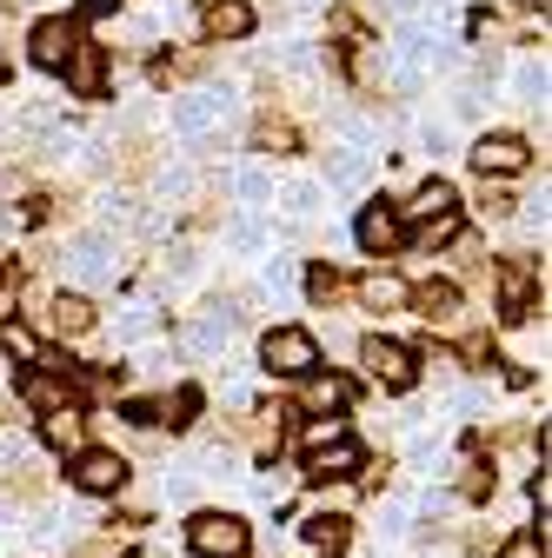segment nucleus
Segmentation results:
<instances>
[{
    "label": "nucleus",
    "instance_id": "nucleus-1",
    "mask_svg": "<svg viewBox=\"0 0 552 558\" xmlns=\"http://www.w3.org/2000/svg\"><path fill=\"white\" fill-rule=\"evenodd\" d=\"M260 366L280 379H307V373H320V339L307 326H273L260 339Z\"/></svg>",
    "mask_w": 552,
    "mask_h": 558
},
{
    "label": "nucleus",
    "instance_id": "nucleus-2",
    "mask_svg": "<svg viewBox=\"0 0 552 558\" xmlns=\"http://www.w3.org/2000/svg\"><path fill=\"white\" fill-rule=\"evenodd\" d=\"M187 545H193L200 558H247V551H253V532H247V519H233V512H193Z\"/></svg>",
    "mask_w": 552,
    "mask_h": 558
},
{
    "label": "nucleus",
    "instance_id": "nucleus-3",
    "mask_svg": "<svg viewBox=\"0 0 552 558\" xmlns=\"http://www.w3.org/2000/svg\"><path fill=\"white\" fill-rule=\"evenodd\" d=\"M360 366H367L386 392H406L412 379H420V360H412L399 339H367V345H360Z\"/></svg>",
    "mask_w": 552,
    "mask_h": 558
},
{
    "label": "nucleus",
    "instance_id": "nucleus-4",
    "mask_svg": "<svg viewBox=\"0 0 552 558\" xmlns=\"http://www.w3.org/2000/svg\"><path fill=\"white\" fill-rule=\"evenodd\" d=\"M67 478H74L81 493H94V499H113L127 485V459L107 452V446H87V452H74V472H67Z\"/></svg>",
    "mask_w": 552,
    "mask_h": 558
},
{
    "label": "nucleus",
    "instance_id": "nucleus-5",
    "mask_svg": "<svg viewBox=\"0 0 552 558\" xmlns=\"http://www.w3.org/2000/svg\"><path fill=\"white\" fill-rule=\"evenodd\" d=\"M532 160V147L519 133H479L472 140V167H479V180H506V173H519Z\"/></svg>",
    "mask_w": 552,
    "mask_h": 558
},
{
    "label": "nucleus",
    "instance_id": "nucleus-6",
    "mask_svg": "<svg viewBox=\"0 0 552 558\" xmlns=\"http://www.w3.org/2000/svg\"><path fill=\"white\" fill-rule=\"evenodd\" d=\"M67 272L81 279V287H113V272H120V253L107 233H81L74 253H67Z\"/></svg>",
    "mask_w": 552,
    "mask_h": 558
},
{
    "label": "nucleus",
    "instance_id": "nucleus-7",
    "mask_svg": "<svg viewBox=\"0 0 552 558\" xmlns=\"http://www.w3.org/2000/svg\"><path fill=\"white\" fill-rule=\"evenodd\" d=\"M227 87H200V94H187L180 107H173V133L180 140H206V133H214L220 120H227Z\"/></svg>",
    "mask_w": 552,
    "mask_h": 558
},
{
    "label": "nucleus",
    "instance_id": "nucleus-8",
    "mask_svg": "<svg viewBox=\"0 0 552 558\" xmlns=\"http://www.w3.org/2000/svg\"><path fill=\"white\" fill-rule=\"evenodd\" d=\"M233 332H240V306L233 300H214V306L187 326V353L206 360V353H220V345H233Z\"/></svg>",
    "mask_w": 552,
    "mask_h": 558
},
{
    "label": "nucleus",
    "instance_id": "nucleus-9",
    "mask_svg": "<svg viewBox=\"0 0 552 558\" xmlns=\"http://www.w3.org/2000/svg\"><path fill=\"white\" fill-rule=\"evenodd\" d=\"M27 47H34V66H47V74H60V66L74 60V47H81V27H74V21H40Z\"/></svg>",
    "mask_w": 552,
    "mask_h": 558
},
{
    "label": "nucleus",
    "instance_id": "nucleus-10",
    "mask_svg": "<svg viewBox=\"0 0 552 558\" xmlns=\"http://www.w3.org/2000/svg\"><path fill=\"white\" fill-rule=\"evenodd\" d=\"M200 27L214 40H247L253 34V8L247 0H200Z\"/></svg>",
    "mask_w": 552,
    "mask_h": 558
},
{
    "label": "nucleus",
    "instance_id": "nucleus-11",
    "mask_svg": "<svg viewBox=\"0 0 552 558\" xmlns=\"http://www.w3.org/2000/svg\"><path fill=\"white\" fill-rule=\"evenodd\" d=\"M353 233H360V246H367V253H380V259H386V253H393V246L406 240V220L393 214V206H367Z\"/></svg>",
    "mask_w": 552,
    "mask_h": 558
},
{
    "label": "nucleus",
    "instance_id": "nucleus-12",
    "mask_svg": "<svg viewBox=\"0 0 552 558\" xmlns=\"http://www.w3.org/2000/svg\"><path fill=\"white\" fill-rule=\"evenodd\" d=\"M40 439H47L53 452H67V459H74V452H87V418H81V405H60V412H47V418H40Z\"/></svg>",
    "mask_w": 552,
    "mask_h": 558
},
{
    "label": "nucleus",
    "instance_id": "nucleus-13",
    "mask_svg": "<svg viewBox=\"0 0 552 558\" xmlns=\"http://www.w3.org/2000/svg\"><path fill=\"white\" fill-rule=\"evenodd\" d=\"M406 306L420 313V319H433V326L459 319V293L446 287V279H427V287H406Z\"/></svg>",
    "mask_w": 552,
    "mask_h": 558
},
{
    "label": "nucleus",
    "instance_id": "nucleus-14",
    "mask_svg": "<svg viewBox=\"0 0 552 558\" xmlns=\"http://www.w3.org/2000/svg\"><path fill=\"white\" fill-rule=\"evenodd\" d=\"M47 326H53L60 339L94 332V306H87V293H53V300H47Z\"/></svg>",
    "mask_w": 552,
    "mask_h": 558
},
{
    "label": "nucleus",
    "instance_id": "nucleus-15",
    "mask_svg": "<svg viewBox=\"0 0 552 558\" xmlns=\"http://www.w3.org/2000/svg\"><path fill=\"white\" fill-rule=\"evenodd\" d=\"M300 532H307V545H313L320 558H339V551H347V538H353V519H339V512H313Z\"/></svg>",
    "mask_w": 552,
    "mask_h": 558
},
{
    "label": "nucleus",
    "instance_id": "nucleus-16",
    "mask_svg": "<svg viewBox=\"0 0 552 558\" xmlns=\"http://www.w3.org/2000/svg\"><path fill=\"white\" fill-rule=\"evenodd\" d=\"M347 399H353V386H347V379H333V373H307V392H300V405H307V412L333 418Z\"/></svg>",
    "mask_w": 552,
    "mask_h": 558
},
{
    "label": "nucleus",
    "instance_id": "nucleus-17",
    "mask_svg": "<svg viewBox=\"0 0 552 558\" xmlns=\"http://www.w3.org/2000/svg\"><path fill=\"white\" fill-rule=\"evenodd\" d=\"M360 465H367V452H360L353 439H339V446H320L307 472H313V478H353Z\"/></svg>",
    "mask_w": 552,
    "mask_h": 558
},
{
    "label": "nucleus",
    "instance_id": "nucleus-18",
    "mask_svg": "<svg viewBox=\"0 0 552 558\" xmlns=\"http://www.w3.org/2000/svg\"><path fill=\"white\" fill-rule=\"evenodd\" d=\"M21 392H27V405H34L40 418H47V412H60V405H74V399H67V379H60V373H40V366L21 379Z\"/></svg>",
    "mask_w": 552,
    "mask_h": 558
},
{
    "label": "nucleus",
    "instance_id": "nucleus-19",
    "mask_svg": "<svg viewBox=\"0 0 552 558\" xmlns=\"http://www.w3.org/2000/svg\"><path fill=\"white\" fill-rule=\"evenodd\" d=\"M453 206H459V199H453V186H446V180H427L420 193H412V199H406V220H412V227H427V220H440V214H453Z\"/></svg>",
    "mask_w": 552,
    "mask_h": 558
},
{
    "label": "nucleus",
    "instance_id": "nucleus-20",
    "mask_svg": "<svg viewBox=\"0 0 552 558\" xmlns=\"http://www.w3.org/2000/svg\"><path fill=\"white\" fill-rule=\"evenodd\" d=\"M60 74L74 81V94H81V100H94V94L107 87V66H100V53H94V47H74V60H67Z\"/></svg>",
    "mask_w": 552,
    "mask_h": 558
},
{
    "label": "nucleus",
    "instance_id": "nucleus-21",
    "mask_svg": "<svg viewBox=\"0 0 552 558\" xmlns=\"http://www.w3.org/2000/svg\"><path fill=\"white\" fill-rule=\"evenodd\" d=\"M0 353H8L21 373H34V366H40V332L21 326V319H8V326H0Z\"/></svg>",
    "mask_w": 552,
    "mask_h": 558
},
{
    "label": "nucleus",
    "instance_id": "nucleus-22",
    "mask_svg": "<svg viewBox=\"0 0 552 558\" xmlns=\"http://www.w3.org/2000/svg\"><path fill=\"white\" fill-rule=\"evenodd\" d=\"M360 306L367 313H393V306H406V287H399L393 272H367L360 279Z\"/></svg>",
    "mask_w": 552,
    "mask_h": 558
},
{
    "label": "nucleus",
    "instance_id": "nucleus-23",
    "mask_svg": "<svg viewBox=\"0 0 552 558\" xmlns=\"http://www.w3.org/2000/svg\"><path fill=\"white\" fill-rule=\"evenodd\" d=\"M326 180H333V186H360V180H367V154H360V147H333V154H326Z\"/></svg>",
    "mask_w": 552,
    "mask_h": 558
},
{
    "label": "nucleus",
    "instance_id": "nucleus-24",
    "mask_svg": "<svg viewBox=\"0 0 552 558\" xmlns=\"http://www.w3.org/2000/svg\"><path fill=\"white\" fill-rule=\"evenodd\" d=\"M253 140H260V147H266V154H293V147H300V140H293V126H287L280 113H260V126H253Z\"/></svg>",
    "mask_w": 552,
    "mask_h": 558
},
{
    "label": "nucleus",
    "instance_id": "nucleus-25",
    "mask_svg": "<svg viewBox=\"0 0 552 558\" xmlns=\"http://www.w3.org/2000/svg\"><path fill=\"white\" fill-rule=\"evenodd\" d=\"M307 293H313V300H320V306H333V300H339V293H347V279H339V272H333V266H313V272H307Z\"/></svg>",
    "mask_w": 552,
    "mask_h": 558
},
{
    "label": "nucleus",
    "instance_id": "nucleus-26",
    "mask_svg": "<svg viewBox=\"0 0 552 558\" xmlns=\"http://www.w3.org/2000/svg\"><path fill=\"white\" fill-rule=\"evenodd\" d=\"M459 233V214H440V220H427V227H412V240H420V246H446Z\"/></svg>",
    "mask_w": 552,
    "mask_h": 558
},
{
    "label": "nucleus",
    "instance_id": "nucleus-27",
    "mask_svg": "<svg viewBox=\"0 0 552 558\" xmlns=\"http://www.w3.org/2000/svg\"><path fill=\"white\" fill-rule=\"evenodd\" d=\"M459 493H466V499H487V493H493V465H479V459H472V465L459 472Z\"/></svg>",
    "mask_w": 552,
    "mask_h": 558
},
{
    "label": "nucleus",
    "instance_id": "nucleus-28",
    "mask_svg": "<svg viewBox=\"0 0 552 558\" xmlns=\"http://www.w3.org/2000/svg\"><path fill=\"white\" fill-rule=\"evenodd\" d=\"M347 439V426H339V418H313L307 426V452H320V446H339Z\"/></svg>",
    "mask_w": 552,
    "mask_h": 558
},
{
    "label": "nucleus",
    "instance_id": "nucleus-29",
    "mask_svg": "<svg viewBox=\"0 0 552 558\" xmlns=\"http://www.w3.org/2000/svg\"><path fill=\"white\" fill-rule=\"evenodd\" d=\"M479 214H487V220H506V214H513V199H506L500 186H487V180H479Z\"/></svg>",
    "mask_w": 552,
    "mask_h": 558
},
{
    "label": "nucleus",
    "instance_id": "nucleus-30",
    "mask_svg": "<svg viewBox=\"0 0 552 558\" xmlns=\"http://www.w3.org/2000/svg\"><path fill=\"white\" fill-rule=\"evenodd\" d=\"M8 485H14L21 499H40V493H47V478H40L34 465H14V478H8Z\"/></svg>",
    "mask_w": 552,
    "mask_h": 558
},
{
    "label": "nucleus",
    "instance_id": "nucleus-31",
    "mask_svg": "<svg viewBox=\"0 0 552 558\" xmlns=\"http://www.w3.org/2000/svg\"><path fill=\"white\" fill-rule=\"evenodd\" d=\"M287 206H293L300 220H307V214H320V186H293V193H287Z\"/></svg>",
    "mask_w": 552,
    "mask_h": 558
},
{
    "label": "nucleus",
    "instance_id": "nucleus-32",
    "mask_svg": "<svg viewBox=\"0 0 552 558\" xmlns=\"http://www.w3.org/2000/svg\"><path fill=\"white\" fill-rule=\"evenodd\" d=\"M266 193H273V180H266V173H240V199H253V206H260Z\"/></svg>",
    "mask_w": 552,
    "mask_h": 558
},
{
    "label": "nucleus",
    "instance_id": "nucleus-33",
    "mask_svg": "<svg viewBox=\"0 0 552 558\" xmlns=\"http://www.w3.org/2000/svg\"><path fill=\"white\" fill-rule=\"evenodd\" d=\"M506 558H545V538H539V532H526V538H513V545H506Z\"/></svg>",
    "mask_w": 552,
    "mask_h": 558
},
{
    "label": "nucleus",
    "instance_id": "nucleus-34",
    "mask_svg": "<svg viewBox=\"0 0 552 558\" xmlns=\"http://www.w3.org/2000/svg\"><path fill=\"white\" fill-rule=\"evenodd\" d=\"M287 485H293L287 472H260V499H287Z\"/></svg>",
    "mask_w": 552,
    "mask_h": 558
},
{
    "label": "nucleus",
    "instance_id": "nucleus-35",
    "mask_svg": "<svg viewBox=\"0 0 552 558\" xmlns=\"http://www.w3.org/2000/svg\"><path fill=\"white\" fill-rule=\"evenodd\" d=\"M113 551H120V538H113V532H107V538H87V545H81V551H74V558H113Z\"/></svg>",
    "mask_w": 552,
    "mask_h": 558
},
{
    "label": "nucleus",
    "instance_id": "nucleus-36",
    "mask_svg": "<svg viewBox=\"0 0 552 558\" xmlns=\"http://www.w3.org/2000/svg\"><path fill=\"white\" fill-rule=\"evenodd\" d=\"M386 8H393V14H412V0H386Z\"/></svg>",
    "mask_w": 552,
    "mask_h": 558
},
{
    "label": "nucleus",
    "instance_id": "nucleus-37",
    "mask_svg": "<svg viewBox=\"0 0 552 558\" xmlns=\"http://www.w3.org/2000/svg\"><path fill=\"white\" fill-rule=\"evenodd\" d=\"M0 81H8V60H0Z\"/></svg>",
    "mask_w": 552,
    "mask_h": 558
},
{
    "label": "nucleus",
    "instance_id": "nucleus-38",
    "mask_svg": "<svg viewBox=\"0 0 552 558\" xmlns=\"http://www.w3.org/2000/svg\"><path fill=\"white\" fill-rule=\"evenodd\" d=\"M539 8H545V0H539Z\"/></svg>",
    "mask_w": 552,
    "mask_h": 558
}]
</instances>
